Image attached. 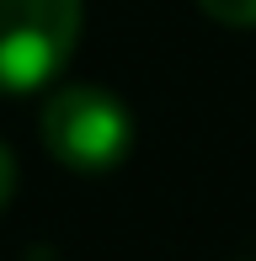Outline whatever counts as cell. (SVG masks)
Here are the masks:
<instances>
[{"label": "cell", "mask_w": 256, "mask_h": 261, "mask_svg": "<svg viewBox=\"0 0 256 261\" xmlns=\"http://www.w3.org/2000/svg\"><path fill=\"white\" fill-rule=\"evenodd\" d=\"M43 144L64 171L80 176H107L118 171L128 144H134V123L128 107L101 86H59L43 107Z\"/></svg>", "instance_id": "cell-1"}, {"label": "cell", "mask_w": 256, "mask_h": 261, "mask_svg": "<svg viewBox=\"0 0 256 261\" xmlns=\"http://www.w3.org/2000/svg\"><path fill=\"white\" fill-rule=\"evenodd\" d=\"M80 43V0H0V96L48 86Z\"/></svg>", "instance_id": "cell-2"}, {"label": "cell", "mask_w": 256, "mask_h": 261, "mask_svg": "<svg viewBox=\"0 0 256 261\" xmlns=\"http://www.w3.org/2000/svg\"><path fill=\"white\" fill-rule=\"evenodd\" d=\"M197 6L224 27H256V0H197Z\"/></svg>", "instance_id": "cell-3"}, {"label": "cell", "mask_w": 256, "mask_h": 261, "mask_svg": "<svg viewBox=\"0 0 256 261\" xmlns=\"http://www.w3.org/2000/svg\"><path fill=\"white\" fill-rule=\"evenodd\" d=\"M11 192H16V160H11V149L0 144V213H6Z\"/></svg>", "instance_id": "cell-4"}]
</instances>
